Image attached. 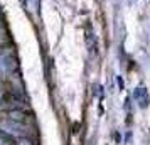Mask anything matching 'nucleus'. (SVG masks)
<instances>
[{
    "instance_id": "2",
    "label": "nucleus",
    "mask_w": 150,
    "mask_h": 145,
    "mask_svg": "<svg viewBox=\"0 0 150 145\" xmlns=\"http://www.w3.org/2000/svg\"><path fill=\"white\" fill-rule=\"evenodd\" d=\"M2 41H7V29L4 25V22L0 21V42Z\"/></svg>"
},
{
    "instance_id": "1",
    "label": "nucleus",
    "mask_w": 150,
    "mask_h": 145,
    "mask_svg": "<svg viewBox=\"0 0 150 145\" xmlns=\"http://www.w3.org/2000/svg\"><path fill=\"white\" fill-rule=\"evenodd\" d=\"M142 95H143V90H142V88H138V90L135 91V98L140 101V106H145V105L149 103V96H147V95L142 96Z\"/></svg>"
}]
</instances>
